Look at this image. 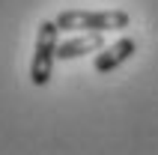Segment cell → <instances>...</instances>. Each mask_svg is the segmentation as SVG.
Listing matches in <instances>:
<instances>
[{"label":"cell","mask_w":158,"mask_h":155,"mask_svg":"<svg viewBox=\"0 0 158 155\" xmlns=\"http://www.w3.org/2000/svg\"><path fill=\"white\" fill-rule=\"evenodd\" d=\"M60 30H78V33H105V30H125L131 24L128 12L123 9H105V12H87V9H69L54 18Z\"/></svg>","instance_id":"1"},{"label":"cell","mask_w":158,"mask_h":155,"mask_svg":"<svg viewBox=\"0 0 158 155\" xmlns=\"http://www.w3.org/2000/svg\"><path fill=\"white\" fill-rule=\"evenodd\" d=\"M57 36H60L57 21H42L39 24L36 48H33V63H30V81H33V86H45L51 81L54 60H57V45H60Z\"/></svg>","instance_id":"2"},{"label":"cell","mask_w":158,"mask_h":155,"mask_svg":"<svg viewBox=\"0 0 158 155\" xmlns=\"http://www.w3.org/2000/svg\"><path fill=\"white\" fill-rule=\"evenodd\" d=\"M137 51V45H134V39H119V42H114V45H107V48H102L98 51V57H96V72H114L116 66H123L131 54Z\"/></svg>","instance_id":"3"},{"label":"cell","mask_w":158,"mask_h":155,"mask_svg":"<svg viewBox=\"0 0 158 155\" xmlns=\"http://www.w3.org/2000/svg\"><path fill=\"white\" fill-rule=\"evenodd\" d=\"M105 42H102V33H87L81 39H69V42L57 45V60H75V57H84L89 51H102Z\"/></svg>","instance_id":"4"}]
</instances>
